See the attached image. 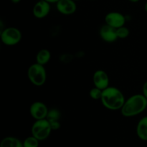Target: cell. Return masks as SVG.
I'll return each instance as SVG.
<instances>
[{
  "label": "cell",
  "mask_w": 147,
  "mask_h": 147,
  "mask_svg": "<svg viewBox=\"0 0 147 147\" xmlns=\"http://www.w3.org/2000/svg\"><path fill=\"white\" fill-rule=\"evenodd\" d=\"M100 100L106 109L112 111L121 109L126 101L122 92L114 87H108L104 89Z\"/></svg>",
  "instance_id": "6da1fadb"
},
{
  "label": "cell",
  "mask_w": 147,
  "mask_h": 147,
  "mask_svg": "<svg viewBox=\"0 0 147 147\" xmlns=\"http://www.w3.org/2000/svg\"><path fill=\"white\" fill-rule=\"evenodd\" d=\"M147 108V99L144 95L131 96L121 108V114L125 117H132L142 113Z\"/></svg>",
  "instance_id": "7a4b0ae2"
},
{
  "label": "cell",
  "mask_w": 147,
  "mask_h": 147,
  "mask_svg": "<svg viewBox=\"0 0 147 147\" xmlns=\"http://www.w3.org/2000/svg\"><path fill=\"white\" fill-rule=\"evenodd\" d=\"M27 76L33 85L42 86L45 84L47 79V73L44 65L36 63L32 65L27 71Z\"/></svg>",
  "instance_id": "3957f363"
},
{
  "label": "cell",
  "mask_w": 147,
  "mask_h": 147,
  "mask_svg": "<svg viewBox=\"0 0 147 147\" xmlns=\"http://www.w3.org/2000/svg\"><path fill=\"white\" fill-rule=\"evenodd\" d=\"M52 131L53 129L46 119L36 120V121L33 123L31 129L32 135L40 142L47 139L50 136Z\"/></svg>",
  "instance_id": "277c9868"
},
{
  "label": "cell",
  "mask_w": 147,
  "mask_h": 147,
  "mask_svg": "<svg viewBox=\"0 0 147 147\" xmlns=\"http://www.w3.org/2000/svg\"><path fill=\"white\" fill-rule=\"evenodd\" d=\"M21 39V32L16 27H7L1 32V40L6 45H15L20 42Z\"/></svg>",
  "instance_id": "5b68a950"
},
{
  "label": "cell",
  "mask_w": 147,
  "mask_h": 147,
  "mask_svg": "<svg viewBox=\"0 0 147 147\" xmlns=\"http://www.w3.org/2000/svg\"><path fill=\"white\" fill-rule=\"evenodd\" d=\"M30 112L33 119L35 120H41L47 118L49 111L45 103L42 102L37 101L31 105Z\"/></svg>",
  "instance_id": "8992f818"
},
{
  "label": "cell",
  "mask_w": 147,
  "mask_h": 147,
  "mask_svg": "<svg viewBox=\"0 0 147 147\" xmlns=\"http://www.w3.org/2000/svg\"><path fill=\"white\" fill-rule=\"evenodd\" d=\"M105 21L106 24L117 29L124 25L126 19L124 16L121 13L117 11H111L106 14Z\"/></svg>",
  "instance_id": "52a82bcc"
},
{
  "label": "cell",
  "mask_w": 147,
  "mask_h": 147,
  "mask_svg": "<svg viewBox=\"0 0 147 147\" xmlns=\"http://www.w3.org/2000/svg\"><path fill=\"white\" fill-rule=\"evenodd\" d=\"M57 11L65 15H70L76 12L77 5L73 0H59L56 3Z\"/></svg>",
  "instance_id": "ba28073f"
},
{
  "label": "cell",
  "mask_w": 147,
  "mask_h": 147,
  "mask_svg": "<svg viewBox=\"0 0 147 147\" xmlns=\"http://www.w3.org/2000/svg\"><path fill=\"white\" fill-rule=\"evenodd\" d=\"M50 11V3L40 0L34 5L32 9V13L34 17L37 19L45 18L48 15Z\"/></svg>",
  "instance_id": "9c48e42d"
},
{
  "label": "cell",
  "mask_w": 147,
  "mask_h": 147,
  "mask_svg": "<svg viewBox=\"0 0 147 147\" xmlns=\"http://www.w3.org/2000/svg\"><path fill=\"white\" fill-rule=\"evenodd\" d=\"M93 83L95 85V87L100 89V90H104L109 87V78L107 73L105 71L101 70H97L94 73L93 77Z\"/></svg>",
  "instance_id": "30bf717a"
},
{
  "label": "cell",
  "mask_w": 147,
  "mask_h": 147,
  "mask_svg": "<svg viewBox=\"0 0 147 147\" xmlns=\"http://www.w3.org/2000/svg\"><path fill=\"white\" fill-rule=\"evenodd\" d=\"M100 37L107 42H113L118 39L116 29L106 24L100 28Z\"/></svg>",
  "instance_id": "8fae6325"
},
{
  "label": "cell",
  "mask_w": 147,
  "mask_h": 147,
  "mask_svg": "<svg viewBox=\"0 0 147 147\" xmlns=\"http://www.w3.org/2000/svg\"><path fill=\"white\" fill-rule=\"evenodd\" d=\"M60 118V113L57 109H52L49 111L46 119L49 121L53 130H57L60 128V123L59 121Z\"/></svg>",
  "instance_id": "7c38bea8"
},
{
  "label": "cell",
  "mask_w": 147,
  "mask_h": 147,
  "mask_svg": "<svg viewBox=\"0 0 147 147\" xmlns=\"http://www.w3.org/2000/svg\"><path fill=\"white\" fill-rule=\"evenodd\" d=\"M136 134L142 141H147V116L142 118L136 126Z\"/></svg>",
  "instance_id": "4fadbf2b"
},
{
  "label": "cell",
  "mask_w": 147,
  "mask_h": 147,
  "mask_svg": "<svg viewBox=\"0 0 147 147\" xmlns=\"http://www.w3.org/2000/svg\"><path fill=\"white\" fill-rule=\"evenodd\" d=\"M0 147H24L23 142L14 136H7L1 140Z\"/></svg>",
  "instance_id": "5bb4252c"
},
{
  "label": "cell",
  "mask_w": 147,
  "mask_h": 147,
  "mask_svg": "<svg viewBox=\"0 0 147 147\" xmlns=\"http://www.w3.org/2000/svg\"><path fill=\"white\" fill-rule=\"evenodd\" d=\"M50 57H51V55H50V51L46 49H42L37 53L36 60H37V63L44 65L50 61Z\"/></svg>",
  "instance_id": "9a60e30c"
},
{
  "label": "cell",
  "mask_w": 147,
  "mask_h": 147,
  "mask_svg": "<svg viewBox=\"0 0 147 147\" xmlns=\"http://www.w3.org/2000/svg\"><path fill=\"white\" fill-rule=\"evenodd\" d=\"M39 142L40 141L32 135L31 136H28L24 139L23 146L24 147H39Z\"/></svg>",
  "instance_id": "2e32d148"
},
{
  "label": "cell",
  "mask_w": 147,
  "mask_h": 147,
  "mask_svg": "<svg viewBox=\"0 0 147 147\" xmlns=\"http://www.w3.org/2000/svg\"><path fill=\"white\" fill-rule=\"evenodd\" d=\"M102 93H103V90H100V89L95 87L90 90L89 95H90V98L94 100H99V99L100 100L102 97Z\"/></svg>",
  "instance_id": "e0dca14e"
},
{
  "label": "cell",
  "mask_w": 147,
  "mask_h": 147,
  "mask_svg": "<svg viewBox=\"0 0 147 147\" xmlns=\"http://www.w3.org/2000/svg\"><path fill=\"white\" fill-rule=\"evenodd\" d=\"M116 34H117L118 38H126L129 34V30L127 27L123 26V27H121L119 28L116 29Z\"/></svg>",
  "instance_id": "ac0fdd59"
},
{
  "label": "cell",
  "mask_w": 147,
  "mask_h": 147,
  "mask_svg": "<svg viewBox=\"0 0 147 147\" xmlns=\"http://www.w3.org/2000/svg\"><path fill=\"white\" fill-rule=\"evenodd\" d=\"M143 95L147 99V82L144 84L143 86Z\"/></svg>",
  "instance_id": "d6986e66"
},
{
  "label": "cell",
  "mask_w": 147,
  "mask_h": 147,
  "mask_svg": "<svg viewBox=\"0 0 147 147\" xmlns=\"http://www.w3.org/2000/svg\"><path fill=\"white\" fill-rule=\"evenodd\" d=\"M45 1H47V2H49L51 4V3H57L59 0H45Z\"/></svg>",
  "instance_id": "ffe728a7"
},
{
  "label": "cell",
  "mask_w": 147,
  "mask_h": 147,
  "mask_svg": "<svg viewBox=\"0 0 147 147\" xmlns=\"http://www.w3.org/2000/svg\"><path fill=\"white\" fill-rule=\"evenodd\" d=\"M11 2H13L14 4H17V3L20 2L21 0H11Z\"/></svg>",
  "instance_id": "44dd1931"
},
{
  "label": "cell",
  "mask_w": 147,
  "mask_h": 147,
  "mask_svg": "<svg viewBox=\"0 0 147 147\" xmlns=\"http://www.w3.org/2000/svg\"><path fill=\"white\" fill-rule=\"evenodd\" d=\"M129 1H130L131 2H133V3H136V2H138V1H139V0H129Z\"/></svg>",
  "instance_id": "7402d4cb"
},
{
  "label": "cell",
  "mask_w": 147,
  "mask_h": 147,
  "mask_svg": "<svg viewBox=\"0 0 147 147\" xmlns=\"http://www.w3.org/2000/svg\"><path fill=\"white\" fill-rule=\"evenodd\" d=\"M144 9H145V11H146V12H147V1H146V4H145V6H144Z\"/></svg>",
  "instance_id": "603a6c76"
},
{
  "label": "cell",
  "mask_w": 147,
  "mask_h": 147,
  "mask_svg": "<svg viewBox=\"0 0 147 147\" xmlns=\"http://www.w3.org/2000/svg\"><path fill=\"white\" fill-rule=\"evenodd\" d=\"M73 1H78V0H73Z\"/></svg>",
  "instance_id": "cb8c5ba5"
},
{
  "label": "cell",
  "mask_w": 147,
  "mask_h": 147,
  "mask_svg": "<svg viewBox=\"0 0 147 147\" xmlns=\"http://www.w3.org/2000/svg\"><path fill=\"white\" fill-rule=\"evenodd\" d=\"M146 110H147V108H146Z\"/></svg>",
  "instance_id": "d4e9b609"
}]
</instances>
